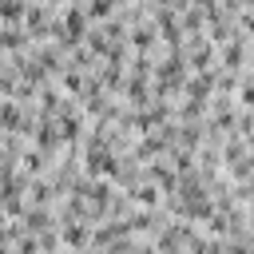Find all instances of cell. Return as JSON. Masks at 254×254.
<instances>
[{
	"instance_id": "obj_1",
	"label": "cell",
	"mask_w": 254,
	"mask_h": 254,
	"mask_svg": "<svg viewBox=\"0 0 254 254\" xmlns=\"http://www.w3.org/2000/svg\"><path fill=\"white\" fill-rule=\"evenodd\" d=\"M87 8H91V16H107V12H111V4H107V0H91Z\"/></svg>"
},
{
	"instance_id": "obj_2",
	"label": "cell",
	"mask_w": 254,
	"mask_h": 254,
	"mask_svg": "<svg viewBox=\"0 0 254 254\" xmlns=\"http://www.w3.org/2000/svg\"><path fill=\"white\" fill-rule=\"evenodd\" d=\"M242 103H246V107H254V83H246V87H242Z\"/></svg>"
}]
</instances>
